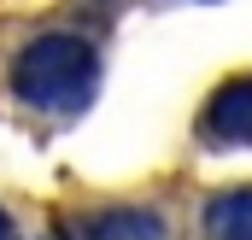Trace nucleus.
I'll return each mask as SVG.
<instances>
[{
  "label": "nucleus",
  "mask_w": 252,
  "mask_h": 240,
  "mask_svg": "<svg viewBox=\"0 0 252 240\" xmlns=\"http://www.w3.org/2000/svg\"><path fill=\"white\" fill-rule=\"evenodd\" d=\"M205 235L211 240H252V187H229L205 205Z\"/></svg>",
  "instance_id": "nucleus-4"
},
{
  "label": "nucleus",
  "mask_w": 252,
  "mask_h": 240,
  "mask_svg": "<svg viewBox=\"0 0 252 240\" xmlns=\"http://www.w3.org/2000/svg\"><path fill=\"white\" fill-rule=\"evenodd\" d=\"M0 240H18V223H12V211L0 205Z\"/></svg>",
  "instance_id": "nucleus-5"
},
{
  "label": "nucleus",
  "mask_w": 252,
  "mask_h": 240,
  "mask_svg": "<svg viewBox=\"0 0 252 240\" xmlns=\"http://www.w3.org/2000/svg\"><path fill=\"white\" fill-rule=\"evenodd\" d=\"M53 240H82V235H53Z\"/></svg>",
  "instance_id": "nucleus-6"
},
{
  "label": "nucleus",
  "mask_w": 252,
  "mask_h": 240,
  "mask_svg": "<svg viewBox=\"0 0 252 240\" xmlns=\"http://www.w3.org/2000/svg\"><path fill=\"white\" fill-rule=\"evenodd\" d=\"M100 88V59H94V41L70 35V30H53V35H35L18 47L12 59V94L35 112H53V118H70L94 100Z\"/></svg>",
  "instance_id": "nucleus-1"
},
{
  "label": "nucleus",
  "mask_w": 252,
  "mask_h": 240,
  "mask_svg": "<svg viewBox=\"0 0 252 240\" xmlns=\"http://www.w3.org/2000/svg\"><path fill=\"white\" fill-rule=\"evenodd\" d=\"M82 240H164V217L141 211V205H112V211L88 217Z\"/></svg>",
  "instance_id": "nucleus-3"
},
{
  "label": "nucleus",
  "mask_w": 252,
  "mask_h": 240,
  "mask_svg": "<svg viewBox=\"0 0 252 240\" xmlns=\"http://www.w3.org/2000/svg\"><path fill=\"white\" fill-rule=\"evenodd\" d=\"M199 135L211 147H252V76H229L205 112H199Z\"/></svg>",
  "instance_id": "nucleus-2"
}]
</instances>
